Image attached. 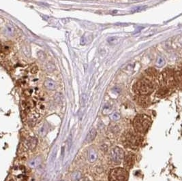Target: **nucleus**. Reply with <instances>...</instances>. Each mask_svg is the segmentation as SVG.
I'll list each match as a JSON object with an SVG mask.
<instances>
[{"mask_svg": "<svg viewBox=\"0 0 182 181\" xmlns=\"http://www.w3.org/2000/svg\"><path fill=\"white\" fill-rule=\"evenodd\" d=\"M152 124V119L146 115H136L133 120V126L136 132L141 134L147 133Z\"/></svg>", "mask_w": 182, "mask_h": 181, "instance_id": "obj_1", "label": "nucleus"}, {"mask_svg": "<svg viewBox=\"0 0 182 181\" xmlns=\"http://www.w3.org/2000/svg\"><path fill=\"white\" fill-rule=\"evenodd\" d=\"M154 84L147 79H143L135 84L134 87V90L136 93L141 95H147L151 94L154 90Z\"/></svg>", "mask_w": 182, "mask_h": 181, "instance_id": "obj_2", "label": "nucleus"}, {"mask_svg": "<svg viewBox=\"0 0 182 181\" xmlns=\"http://www.w3.org/2000/svg\"><path fill=\"white\" fill-rule=\"evenodd\" d=\"M142 143V138L138 134L130 132L125 134L124 137V144L126 146L132 149H136Z\"/></svg>", "mask_w": 182, "mask_h": 181, "instance_id": "obj_3", "label": "nucleus"}, {"mask_svg": "<svg viewBox=\"0 0 182 181\" xmlns=\"http://www.w3.org/2000/svg\"><path fill=\"white\" fill-rule=\"evenodd\" d=\"M128 178V172L127 169L121 167L112 169L109 173V181H127Z\"/></svg>", "mask_w": 182, "mask_h": 181, "instance_id": "obj_4", "label": "nucleus"}, {"mask_svg": "<svg viewBox=\"0 0 182 181\" xmlns=\"http://www.w3.org/2000/svg\"><path fill=\"white\" fill-rule=\"evenodd\" d=\"M109 158L114 164H120L123 158V150L119 147L112 149L109 153Z\"/></svg>", "mask_w": 182, "mask_h": 181, "instance_id": "obj_5", "label": "nucleus"}, {"mask_svg": "<svg viewBox=\"0 0 182 181\" xmlns=\"http://www.w3.org/2000/svg\"><path fill=\"white\" fill-rule=\"evenodd\" d=\"M134 162H135V155H134L133 153H131L127 154V155L125 156L124 162H123L124 168L127 169V170L131 169L132 167H133Z\"/></svg>", "mask_w": 182, "mask_h": 181, "instance_id": "obj_6", "label": "nucleus"}, {"mask_svg": "<svg viewBox=\"0 0 182 181\" xmlns=\"http://www.w3.org/2000/svg\"><path fill=\"white\" fill-rule=\"evenodd\" d=\"M136 102L139 106L143 108L149 106L150 104V100L147 95H139L136 98Z\"/></svg>", "mask_w": 182, "mask_h": 181, "instance_id": "obj_7", "label": "nucleus"}, {"mask_svg": "<svg viewBox=\"0 0 182 181\" xmlns=\"http://www.w3.org/2000/svg\"><path fill=\"white\" fill-rule=\"evenodd\" d=\"M22 168H23V167H19L15 170L16 173L14 174V178L16 181H22L23 179L25 176V170L22 169Z\"/></svg>", "mask_w": 182, "mask_h": 181, "instance_id": "obj_8", "label": "nucleus"}, {"mask_svg": "<svg viewBox=\"0 0 182 181\" xmlns=\"http://www.w3.org/2000/svg\"><path fill=\"white\" fill-rule=\"evenodd\" d=\"M174 71L171 69H166L162 71V77L165 81L174 79Z\"/></svg>", "mask_w": 182, "mask_h": 181, "instance_id": "obj_9", "label": "nucleus"}, {"mask_svg": "<svg viewBox=\"0 0 182 181\" xmlns=\"http://www.w3.org/2000/svg\"><path fill=\"white\" fill-rule=\"evenodd\" d=\"M44 85L49 90H55L56 88L55 82L51 79H46L44 82Z\"/></svg>", "mask_w": 182, "mask_h": 181, "instance_id": "obj_10", "label": "nucleus"}, {"mask_svg": "<svg viewBox=\"0 0 182 181\" xmlns=\"http://www.w3.org/2000/svg\"><path fill=\"white\" fill-rule=\"evenodd\" d=\"M37 142L38 141L36 138L31 137L30 138V139H28V141H27V146H28L30 150H33L36 148V146Z\"/></svg>", "mask_w": 182, "mask_h": 181, "instance_id": "obj_11", "label": "nucleus"}, {"mask_svg": "<svg viewBox=\"0 0 182 181\" xmlns=\"http://www.w3.org/2000/svg\"><path fill=\"white\" fill-rule=\"evenodd\" d=\"M96 136V131L95 129H92L91 130L89 131V133L87 134V138H86V142H91L95 139Z\"/></svg>", "mask_w": 182, "mask_h": 181, "instance_id": "obj_12", "label": "nucleus"}, {"mask_svg": "<svg viewBox=\"0 0 182 181\" xmlns=\"http://www.w3.org/2000/svg\"><path fill=\"white\" fill-rule=\"evenodd\" d=\"M146 73H147V76H149V77L152 78H156L158 76V72L156 69L154 68H149L146 70Z\"/></svg>", "mask_w": 182, "mask_h": 181, "instance_id": "obj_13", "label": "nucleus"}, {"mask_svg": "<svg viewBox=\"0 0 182 181\" xmlns=\"http://www.w3.org/2000/svg\"><path fill=\"white\" fill-rule=\"evenodd\" d=\"M174 79L177 84H182V72L177 71L174 73Z\"/></svg>", "mask_w": 182, "mask_h": 181, "instance_id": "obj_14", "label": "nucleus"}, {"mask_svg": "<svg viewBox=\"0 0 182 181\" xmlns=\"http://www.w3.org/2000/svg\"><path fill=\"white\" fill-rule=\"evenodd\" d=\"M40 163H41V159H40L39 157H37L31 160L30 163H29V165H30L31 167H36L38 166V165L40 164Z\"/></svg>", "mask_w": 182, "mask_h": 181, "instance_id": "obj_15", "label": "nucleus"}, {"mask_svg": "<svg viewBox=\"0 0 182 181\" xmlns=\"http://www.w3.org/2000/svg\"><path fill=\"white\" fill-rule=\"evenodd\" d=\"M169 91V89H168V87L167 86H163L161 88H160V89L158 91V94L160 96H164L166 95Z\"/></svg>", "mask_w": 182, "mask_h": 181, "instance_id": "obj_16", "label": "nucleus"}, {"mask_svg": "<svg viewBox=\"0 0 182 181\" xmlns=\"http://www.w3.org/2000/svg\"><path fill=\"white\" fill-rule=\"evenodd\" d=\"M165 60H164V59L162 57H158V59H157L156 60V66H158V67H162L163 66L164 64H165Z\"/></svg>", "mask_w": 182, "mask_h": 181, "instance_id": "obj_17", "label": "nucleus"}, {"mask_svg": "<svg viewBox=\"0 0 182 181\" xmlns=\"http://www.w3.org/2000/svg\"><path fill=\"white\" fill-rule=\"evenodd\" d=\"M38 57L40 61H44V60L46 59V56L43 51H39V52L38 53Z\"/></svg>", "mask_w": 182, "mask_h": 181, "instance_id": "obj_18", "label": "nucleus"}, {"mask_svg": "<svg viewBox=\"0 0 182 181\" xmlns=\"http://www.w3.org/2000/svg\"><path fill=\"white\" fill-rule=\"evenodd\" d=\"M46 68L47 71H53L55 70V66H54V65L53 63H49L46 64Z\"/></svg>", "mask_w": 182, "mask_h": 181, "instance_id": "obj_19", "label": "nucleus"}, {"mask_svg": "<svg viewBox=\"0 0 182 181\" xmlns=\"http://www.w3.org/2000/svg\"><path fill=\"white\" fill-rule=\"evenodd\" d=\"M111 118H112V120H117L120 119V115H119L118 113L115 112V113H113V115H112L111 116Z\"/></svg>", "mask_w": 182, "mask_h": 181, "instance_id": "obj_20", "label": "nucleus"}, {"mask_svg": "<svg viewBox=\"0 0 182 181\" xmlns=\"http://www.w3.org/2000/svg\"><path fill=\"white\" fill-rule=\"evenodd\" d=\"M108 42L110 44H116L117 42V39L116 37H111L108 39Z\"/></svg>", "mask_w": 182, "mask_h": 181, "instance_id": "obj_21", "label": "nucleus"}, {"mask_svg": "<svg viewBox=\"0 0 182 181\" xmlns=\"http://www.w3.org/2000/svg\"><path fill=\"white\" fill-rule=\"evenodd\" d=\"M6 30H7V33H9V34L10 35H12V33H14V30H13V28L12 27H7V29H6Z\"/></svg>", "mask_w": 182, "mask_h": 181, "instance_id": "obj_22", "label": "nucleus"}, {"mask_svg": "<svg viewBox=\"0 0 182 181\" xmlns=\"http://www.w3.org/2000/svg\"><path fill=\"white\" fill-rule=\"evenodd\" d=\"M130 1H138V0H130Z\"/></svg>", "mask_w": 182, "mask_h": 181, "instance_id": "obj_23", "label": "nucleus"}, {"mask_svg": "<svg viewBox=\"0 0 182 181\" xmlns=\"http://www.w3.org/2000/svg\"><path fill=\"white\" fill-rule=\"evenodd\" d=\"M59 181H64V180H59Z\"/></svg>", "mask_w": 182, "mask_h": 181, "instance_id": "obj_24", "label": "nucleus"}]
</instances>
